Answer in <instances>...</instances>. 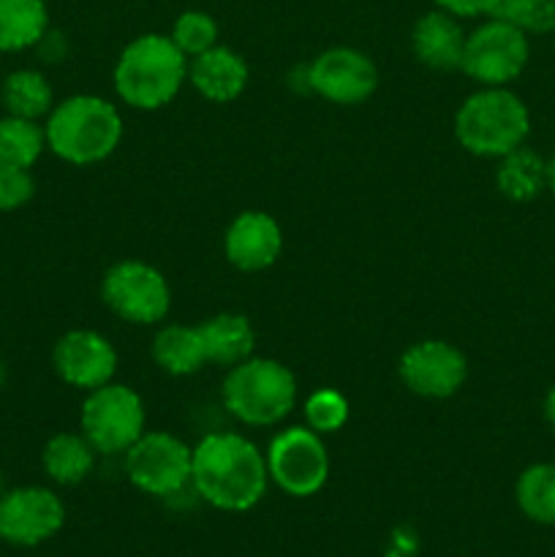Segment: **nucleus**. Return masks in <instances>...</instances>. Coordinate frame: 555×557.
<instances>
[{"mask_svg": "<svg viewBox=\"0 0 555 557\" xmlns=\"http://www.w3.org/2000/svg\"><path fill=\"white\" fill-rule=\"evenodd\" d=\"M270 487L264 451L239 433H210L190 451V490L218 511H250Z\"/></svg>", "mask_w": 555, "mask_h": 557, "instance_id": "1", "label": "nucleus"}, {"mask_svg": "<svg viewBox=\"0 0 555 557\" xmlns=\"http://www.w3.org/2000/svg\"><path fill=\"white\" fill-rule=\"evenodd\" d=\"M114 92L136 112L169 107L188 82V58L163 33H145L125 44L112 71Z\"/></svg>", "mask_w": 555, "mask_h": 557, "instance_id": "2", "label": "nucleus"}, {"mask_svg": "<svg viewBox=\"0 0 555 557\" xmlns=\"http://www.w3.org/2000/svg\"><path fill=\"white\" fill-rule=\"evenodd\" d=\"M47 147L71 166H92L112 156L125 134L123 114L112 101L90 92L69 96L47 114Z\"/></svg>", "mask_w": 555, "mask_h": 557, "instance_id": "3", "label": "nucleus"}, {"mask_svg": "<svg viewBox=\"0 0 555 557\" xmlns=\"http://www.w3.org/2000/svg\"><path fill=\"white\" fill-rule=\"evenodd\" d=\"M292 370L270 357H250L229 368L221 386L223 408L245 428H275L297 408Z\"/></svg>", "mask_w": 555, "mask_h": 557, "instance_id": "4", "label": "nucleus"}, {"mask_svg": "<svg viewBox=\"0 0 555 557\" xmlns=\"http://www.w3.org/2000/svg\"><path fill=\"white\" fill-rule=\"evenodd\" d=\"M531 114L509 87H479L455 112V139L471 156L504 158L526 145Z\"/></svg>", "mask_w": 555, "mask_h": 557, "instance_id": "5", "label": "nucleus"}, {"mask_svg": "<svg viewBox=\"0 0 555 557\" xmlns=\"http://www.w3.org/2000/svg\"><path fill=\"white\" fill-rule=\"evenodd\" d=\"M82 435L103 457L125 455L147 430L145 400L131 386L109 381L87 392L79 413Z\"/></svg>", "mask_w": 555, "mask_h": 557, "instance_id": "6", "label": "nucleus"}, {"mask_svg": "<svg viewBox=\"0 0 555 557\" xmlns=\"http://www.w3.org/2000/svg\"><path fill=\"white\" fill-rule=\"evenodd\" d=\"M101 299L125 324L156 326L169 315L172 288L161 270L147 261L125 259L103 272Z\"/></svg>", "mask_w": 555, "mask_h": 557, "instance_id": "7", "label": "nucleus"}, {"mask_svg": "<svg viewBox=\"0 0 555 557\" xmlns=\"http://www.w3.org/2000/svg\"><path fill=\"white\" fill-rule=\"evenodd\" d=\"M270 482L292 498L321 493L330 479V451L324 435L310 428H283L264 451Z\"/></svg>", "mask_w": 555, "mask_h": 557, "instance_id": "8", "label": "nucleus"}, {"mask_svg": "<svg viewBox=\"0 0 555 557\" xmlns=\"http://www.w3.org/2000/svg\"><path fill=\"white\" fill-rule=\"evenodd\" d=\"M531 44L522 30L501 16H488L466 36L460 71L479 87H509L526 71Z\"/></svg>", "mask_w": 555, "mask_h": 557, "instance_id": "9", "label": "nucleus"}, {"mask_svg": "<svg viewBox=\"0 0 555 557\" xmlns=\"http://www.w3.org/2000/svg\"><path fill=\"white\" fill-rule=\"evenodd\" d=\"M190 446L166 430H145L123 455L128 482L152 498H172L190 487Z\"/></svg>", "mask_w": 555, "mask_h": 557, "instance_id": "10", "label": "nucleus"}, {"mask_svg": "<svg viewBox=\"0 0 555 557\" xmlns=\"http://www.w3.org/2000/svg\"><path fill=\"white\" fill-rule=\"evenodd\" d=\"M308 90L337 107L365 103L379 87V69L365 52L354 47L324 49L305 69Z\"/></svg>", "mask_w": 555, "mask_h": 557, "instance_id": "11", "label": "nucleus"}, {"mask_svg": "<svg viewBox=\"0 0 555 557\" xmlns=\"http://www.w3.org/2000/svg\"><path fill=\"white\" fill-rule=\"evenodd\" d=\"M397 375L414 395L446 400L468 381V359L446 341H419L400 354Z\"/></svg>", "mask_w": 555, "mask_h": 557, "instance_id": "12", "label": "nucleus"}, {"mask_svg": "<svg viewBox=\"0 0 555 557\" xmlns=\"http://www.w3.org/2000/svg\"><path fill=\"white\" fill-rule=\"evenodd\" d=\"M65 506L49 487H16L0 495V539L16 547H36L58 536Z\"/></svg>", "mask_w": 555, "mask_h": 557, "instance_id": "13", "label": "nucleus"}, {"mask_svg": "<svg viewBox=\"0 0 555 557\" xmlns=\"http://www.w3.org/2000/svg\"><path fill=\"white\" fill-rule=\"evenodd\" d=\"M54 373L71 389L92 392L114 381L118 373V351L112 341L96 330H71L54 343Z\"/></svg>", "mask_w": 555, "mask_h": 557, "instance_id": "14", "label": "nucleus"}, {"mask_svg": "<svg viewBox=\"0 0 555 557\" xmlns=\"http://www.w3.org/2000/svg\"><path fill=\"white\" fill-rule=\"evenodd\" d=\"M283 250V228L270 212L245 210L223 234L226 261L239 272H264Z\"/></svg>", "mask_w": 555, "mask_h": 557, "instance_id": "15", "label": "nucleus"}, {"mask_svg": "<svg viewBox=\"0 0 555 557\" xmlns=\"http://www.w3.org/2000/svg\"><path fill=\"white\" fill-rule=\"evenodd\" d=\"M250 69L234 49L215 44L207 52L188 60V82L210 103H232L245 92Z\"/></svg>", "mask_w": 555, "mask_h": 557, "instance_id": "16", "label": "nucleus"}, {"mask_svg": "<svg viewBox=\"0 0 555 557\" xmlns=\"http://www.w3.org/2000/svg\"><path fill=\"white\" fill-rule=\"evenodd\" d=\"M466 36L460 20L435 9L419 16L411 33V49L422 65L433 71H455L462 63Z\"/></svg>", "mask_w": 555, "mask_h": 557, "instance_id": "17", "label": "nucleus"}, {"mask_svg": "<svg viewBox=\"0 0 555 557\" xmlns=\"http://www.w3.org/2000/svg\"><path fill=\"white\" fill-rule=\"evenodd\" d=\"M152 362L163 370V373L174 375V379H185V375H196L210 364L207 357L205 337H201L199 326L188 324H166L156 332L152 337Z\"/></svg>", "mask_w": 555, "mask_h": 557, "instance_id": "18", "label": "nucleus"}, {"mask_svg": "<svg viewBox=\"0 0 555 557\" xmlns=\"http://www.w3.org/2000/svg\"><path fill=\"white\" fill-rule=\"evenodd\" d=\"M201 337H205L207 357L210 364L221 368H234L254 357L256 351V330L248 315L243 313H218L199 324Z\"/></svg>", "mask_w": 555, "mask_h": 557, "instance_id": "19", "label": "nucleus"}, {"mask_svg": "<svg viewBox=\"0 0 555 557\" xmlns=\"http://www.w3.org/2000/svg\"><path fill=\"white\" fill-rule=\"evenodd\" d=\"M98 451L82 433H58L47 441L41 451L44 473L60 487L82 484L96 468Z\"/></svg>", "mask_w": 555, "mask_h": 557, "instance_id": "20", "label": "nucleus"}, {"mask_svg": "<svg viewBox=\"0 0 555 557\" xmlns=\"http://www.w3.org/2000/svg\"><path fill=\"white\" fill-rule=\"evenodd\" d=\"M495 169V188L509 201H533L542 190H547V161L531 147H517L498 158Z\"/></svg>", "mask_w": 555, "mask_h": 557, "instance_id": "21", "label": "nucleus"}, {"mask_svg": "<svg viewBox=\"0 0 555 557\" xmlns=\"http://www.w3.org/2000/svg\"><path fill=\"white\" fill-rule=\"evenodd\" d=\"M49 30L44 0H0V52H22L41 44Z\"/></svg>", "mask_w": 555, "mask_h": 557, "instance_id": "22", "label": "nucleus"}, {"mask_svg": "<svg viewBox=\"0 0 555 557\" xmlns=\"http://www.w3.org/2000/svg\"><path fill=\"white\" fill-rule=\"evenodd\" d=\"M0 96H3L5 112L22 120H36V123L41 117H47L54 107L52 85H49L41 71L22 69L9 74Z\"/></svg>", "mask_w": 555, "mask_h": 557, "instance_id": "23", "label": "nucleus"}, {"mask_svg": "<svg viewBox=\"0 0 555 557\" xmlns=\"http://www.w3.org/2000/svg\"><path fill=\"white\" fill-rule=\"evenodd\" d=\"M515 500L536 525H555V462H536L517 476Z\"/></svg>", "mask_w": 555, "mask_h": 557, "instance_id": "24", "label": "nucleus"}, {"mask_svg": "<svg viewBox=\"0 0 555 557\" xmlns=\"http://www.w3.org/2000/svg\"><path fill=\"white\" fill-rule=\"evenodd\" d=\"M47 150V134L36 120H22L14 114L0 117V166L33 169V163Z\"/></svg>", "mask_w": 555, "mask_h": 557, "instance_id": "25", "label": "nucleus"}, {"mask_svg": "<svg viewBox=\"0 0 555 557\" xmlns=\"http://www.w3.org/2000/svg\"><path fill=\"white\" fill-rule=\"evenodd\" d=\"M305 428H310L319 435H332L346 428L348 422V400L343 392L324 386L305 397L303 403Z\"/></svg>", "mask_w": 555, "mask_h": 557, "instance_id": "26", "label": "nucleus"}, {"mask_svg": "<svg viewBox=\"0 0 555 557\" xmlns=\"http://www.w3.org/2000/svg\"><path fill=\"white\" fill-rule=\"evenodd\" d=\"M180 52L185 58H196V54L207 52L218 44V22L212 20L207 11H183L174 22L172 33H169Z\"/></svg>", "mask_w": 555, "mask_h": 557, "instance_id": "27", "label": "nucleus"}, {"mask_svg": "<svg viewBox=\"0 0 555 557\" xmlns=\"http://www.w3.org/2000/svg\"><path fill=\"white\" fill-rule=\"evenodd\" d=\"M526 36H544L555 30V0H501L498 14Z\"/></svg>", "mask_w": 555, "mask_h": 557, "instance_id": "28", "label": "nucleus"}, {"mask_svg": "<svg viewBox=\"0 0 555 557\" xmlns=\"http://www.w3.org/2000/svg\"><path fill=\"white\" fill-rule=\"evenodd\" d=\"M33 194H36V183L30 177V169L0 166V212L20 210L33 199Z\"/></svg>", "mask_w": 555, "mask_h": 557, "instance_id": "29", "label": "nucleus"}, {"mask_svg": "<svg viewBox=\"0 0 555 557\" xmlns=\"http://www.w3.org/2000/svg\"><path fill=\"white\" fill-rule=\"evenodd\" d=\"M435 5L457 20H484L498 14L501 0H435Z\"/></svg>", "mask_w": 555, "mask_h": 557, "instance_id": "30", "label": "nucleus"}, {"mask_svg": "<svg viewBox=\"0 0 555 557\" xmlns=\"http://www.w3.org/2000/svg\"><path fill=\"white\" fill-rule=\"evenodd\" d=\"M542 411H544V422H547L550 430H553V433H555V384L550 386L547 395H544Z\"/></svg>", "mask_w": 555, "mask_h": 557, "instance_id": "31", "label": "nucleus"}, {"mask_svg": "<svg viewBox=\"0 0 555 557\" xmlns=\"http://www.w3.org/2000/svg\"><path fill=\"white\" fill-rule=\"evenodd\" d=\"M547 188L555 194V156L547 161Z\"/></svg>", "mask_w": 555, "mask_h": 557, "instance_id": "32", "label": "nucleus"}, {"mask_svg": "<svg viewBox=\"0 0 555 557\" xmlns=\"http://www.w3.org/2000/svg\"><path fill=\"white\" fill-rule=\"evenodd\" d=\"M3 384H5V364L0 362V386H3Z\"/></svg>", "mask_w": 555, "mask_h": 557, "instance_id": "33", "label": "nucleus"}, {"mask_svg": "<svg viewBox=\"0 0 555 557\" xmlns=\"http://www.w3.org/2000/svg\"><path fill=\"white\" fill-rule=\"evenodd\" d=\"M5 493V490H3V479H0V495H3Z\"/></svg>", "mask_w": 555, "mask_h": 557, "instance_id": "34", "label": "nucleus"}]
</instances>
